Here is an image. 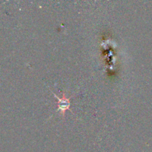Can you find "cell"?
<instances>
[{
	"label": "cell",
	"mask_w": 152,
	"mask_h": 152,
	"mask_svg": "<svg viewBox=\"0 0 152 152\" xmlns=\"http://www.w3.org/2000/svg\"><path fill=\"white\" fill-rule=\"evenodd\" d=\"M55 97L57 99V103H58V111H59L61 112V114L62 115L65 114V111L67 110H71L70 106H71V102H70V99L66 98V96H65V94H63L62 98H59L57 95H56L55 94H53Z\"/></svg>",
	"instance_id": "1"
}]
</instances>
